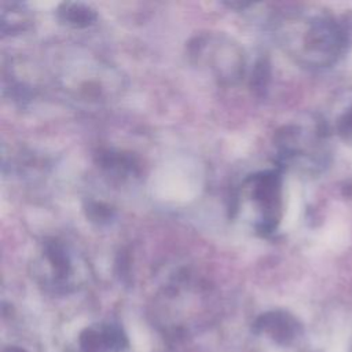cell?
I'll use <instances>...</instances> for the list:
<instances>
[{
	"instance_id": "6da1fadb",
	"label": "cell",
	"mask_w": 352,
	"mask_h": 352,
	"mask_svg": "<svg viewBox=\"0 0 352 352\" xmlns=\"http://www.w3.org/2000/svg\"><path fill=\"white\" fill-rule=\"evenodd\" d=\"M280 48L298 65L320 70L338 63L351 44V26L326 10H293L274 22Z\"/></svg>"
},
{
	"instance_id": "7a4b0ae2",
	"label": "cell",
	"mask_w": 352,
	"mask_h": 352,
	"mask_svg": "<svg viewBox=\"0 0 352 352\" xmlns=\"http://www.w3.org/2000/svg\"><path fill=\"white\" fill-rule=\"evenodd\" d=\"M235 210L261 236L274 234L283 214V176L280 168L246 176L236 194Z\"/></svg>"
},
{
	"instance_id": "3957f363",
	"label": "cell",
	"mask_w": 352,
	"mask_h": 352,
	"mask_svg": "<svg viewBox=\"0 0 352 352\" xmlns=\"http://www.w3.org/2000/svg\"><path fill=\"white\" fill-rule=\"evenodd\" d=\"M187 54L195 67L210 74L221 85H234L245 76V52L226 33L206 32L197 34L188 41Z\"/></svg>"
},
{
	"instance_id": "277c9868",
	"label": "cell",
	"mask_w": 352,
	"mask_h": 352,
	"mask_svg": "<svg viewBox=\"0 0 352 352\" xmlns=\"http://www.w3.org/2000/svg\"><path fill=\"white\" fill-rule=\"evenodd\" d=\"M278 168H294L316 175L330 162L327 142L318 126L286 124L274 136Z\"/></svg>"
},
{
	"instance_id": "5b68a950",
	"label": "cell",
	"mask_w": 352,
	"mask_h": 352,
	"mask_svg": "<svg viewBox=\"0 0 352 352\" xmlns=\"http://www.w3.org/2000/svg\"><path fill=\"white\" fill-rule=\"evenodd\" d=\"M33 276L45 287L65 292L74 287L85 270L84 257L69 242L47 238L38 246L32 261Z\"/></svg>"
},
{
	"instance_id": "8992f818",
	"label": "cell",
	"mask_w": 352,
	"mask_h": 352,
	"mask_svg": "<svg viewBox=\"0 0 352 352\" xmlns=\"http://www.w3.org/2000/svg\"><path fill=\"white\" fill-rule=\"evenodd\" d=\"M98 164L100 169L118 180L135 177L139 175V162L131 153L120 150H102L98 154Z\"/></svg>"
},
{
	"instance_id": "52a82bcc",
	"label": "cell",
	"mask_w": 352,
	"mask_h": 352,
	"mask_svg": "<svg viewBox=\"0 0 352 352\" xmlns=\"http://www.w3.org/2000/svg\"><path fill=\"white\" fill-rule=\"evenodd\" d=\"M56 18L59 23L67 28L87 29L96 22L98 14L91 6L85 3L65 1L60 3L56 8Z\"/></svg>"
},
{
	"instance_id": "ba28073f",
	"label": "cell",
	"mask_w": 352,
	"mask_h": 352,
	"mask_svg": "<svg viewBox=\"0 0 352 352\" xmlns=\"http://www.w3.org/2000/svg\"><path fill=\"white\" fill-rule=\"evenodd\" d=\"M32 15L22 3H0V30L3 36L19 34L30 28Z\"/></svg>"
},
{
	"instance_id": "9c48e42d",
	"label": "cell",
	"mask_w": 352,
	"mask_h": 352,
	"mask_svg": "<svg viewBox=\"0 0 352 352\" xmlns=\"http://www.w3.org/2000/svg\"><path fill=\"white\" fill-rule=\"evenodd\" d=\"M80 345L82 352H102L103 349H109L103 327L85 329L80 336Z\"/></svg>"
},
{
	"instance_id": "30bf717a",
	"label": "cell",
	"mask_w": 352,
	"mask_h": 352,
	"mask_svg": "<svg viewBox=\"0 0 352 352\" xmlns=\"http://www.w3.org/2000/svg\"><path fill=\"white\" fill-rule=\"evenodd\" d=\"M336 132L345 144L352 146V103L337 117Z\"/></svg>"
},
{
	"instance_id": "8fae6325",
	"label": "cell",
	"mask_w": 352,
	"mask_h": 352,
	"mask_svg": "<svg viewBox=\"0 0 352 352\" xmlns=\"http://www.w3.org/2000/svg\"><path fill=\"white\" fill-rule=\"evenodd\" d=\"M85 210H87V216L92 220V221H96L99 224L102 223H107L113 219V209L103 204V202H98V201H89L88 205L85 206Z\"/></svg>"
},
{
	"instance_id": "7c38bea8",
	"label": "cell",
	"mask_w": 352,
	"mask_h": 352,
	"mask_svg": "<svg viewBox=\"0 0 352 352\" xmlns=\"http://www.w3.org/2000/svg\"><path fill=\"white\" fill-rule=\"evenodd\" d=\"M6 352H25V351L19 349V348H8Z\"/></svg>"
}]
</instances>
